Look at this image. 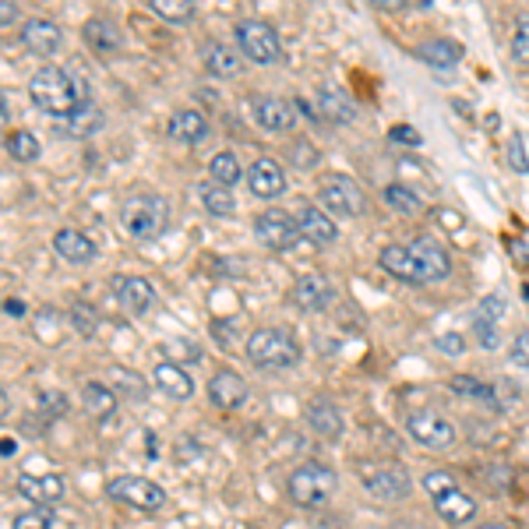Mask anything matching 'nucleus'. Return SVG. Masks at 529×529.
Instances as JSON below:
<instances>
[{
    "label": "nucleus",
    "mask_w": 529,
    "mask_h": 529,
    "mask_svg": "<svg viewBox=\"0 0 529 529\" xmlns=\"http://www.w3.org/2000/svg\"><path fill=\"white\" fill-rule=\"evenodd\" d=\"M29 96L39 110L50 113V117H60V120L71 117L82 103H89L85 92L78 89V78L68 75L64 68H53V64H46V68H39L36 75H32Z\"/></svg>",
    "instance_id": "obj_1"
},
{
    "label": "nucleus",
    "mask_w": 529,
    "mask_h": 529,
    "mask_svg": "<svg viewBox=\"0 0 529 529\" xmlns=\"http://www.w3.org/2000/svg\"><path fill=\"white\" fill-rule=\"evenodd\" d=\"M170 223V205L159 194H131L120 205V226L131 240H156Z\"/></svg>",
    "instance_id": "obj_2"
},
{
    "label": "nucleus",
    "mask_w": 529,
    "mask_h": 529,
    "mask_svg": "<svg viewBox=\"0 0 529 529\" xmlns=\"http://www.w3.org/2000/svg\"><path fill=\"white\" fill-rule=\"evenodd\" d=\"M247 357L265 371H290L300 364V346L283 328H254L247 336Z\"/></svg>",
    "instance_id": "obj_3"
},
{
    "label": "nucleus",
    "mask_w": 529,
    "mask_h": 529,
    "mask_svg": "<svg viewBox=\"0 0 529 529\" xmlns=\"http://www.w3.org/2000/svg\"><path fill=\"white\" fill-rule=\"evenodd\" d=\"M424 487H427V494L434 498V508H438V515L448 522V526H466V522L477 515V501H473L470 494L462 491V487L455 484L448 473H427Z\"/></svg>",
    "instance_id": "obj_4"
},
{
    "label": "nucleus",
    "mask_w": 529,
    "mask_h": 529,
    "mask_svg": "<svg viewBox=\"0 0 529 529\" xmlns=\"http://www.w3.org/2000/svg\"><path fill=\"white\" fill-rule=\"evenodd\" d=\"M336 491V473L321 466V462H304L290 473V498L300 508H318L325 505Z\"/></svg>",
    "instance_id": "obj_5"
},
{
    "label": "nucleus",
    "mask_w": 529,
    "mask_h": 529,
    "mask_svg": "<svg viewBox=\"0 0 529 529\" xmlns=\"http://www.w3.org/2000/svg\"><path fill=\"white\" fill-rule=\"evenodd\" d=\"M237 43L240 53L254 64H279L283 60V43H279V32L269 22H258V18H247L237 25Z\"/></svg>",
    "instance_id": "obj_6"
},
{
    "label": "nucleus",
    "mask_w": 529,
    "mask_h": 529,
    "mask_svg": "<svg viewBox=\"0 0 529 529\" xmlns=\"http://www.w3.org/2000/svg\"><path fill=\"white\" fill-rule=\"evenodd\" d=\"M360 480H364L367 494L381 501H403L410 494V473L399 462H364L360 466Z\"/></svg>",
    "instance_id": "obj_7"
},
{
    "label": "nucleus",
    "mask_w": 529,
    "mask_h": 529,
    "mask_svg": "<svg viewBox=\"0 0 529 529\" xmlns=\"http://www.w3.org/2000/svg\"><path fill=\"white\" fill-rule=\"evenodd\" d=\"M318 198L325 202L328 212H336V216H364L367 209V198L360 191V184L346 173H328L318 187Z\"/></svg>",
    "instance_id": "obj_8"
},
{
    "label": "nucleus",
    "mask_w": 529,
    "mask_h": 529,
    "mask_svg": "<svg viewBox=\"0 0 529 529\" xmlns=\"http://www.w3.org/2000/svg\"><path fill=\"white\" fill-rule=\"evenodd\" d=\"M110 498L120 505L135 508V512H159L166 505V491L149 477H117L110 480Z\"/></svg>",
    "instance_id": "obj_9"
},
{
    "label": "nucleus",
    "mask_w": 529,
    "mask_h": 529,
    "mask_svg": "<svg viewBox=\"0 0 529 529\" xmlns=\"http://www.w3.org/2000/svg\"><path fill=\"white\" fill-rule=\"evenodd\" d=\"M254 237L265 247H272V251H290V247L297 244V237H304V233H300L297 219H293L290 212L269 209L254 219Z\"/></svg>",
    "instance_id": "obj_10"
},
{
    "label": "nucleus",
    "mask_w": 529,
    "mask_h": 529,
    "mask_svg": "<svg viewBox=\"0 0 529 529\" xmlns=\"http://www.w3.org/2000/svg\"><path fill=\"white\" fill-rule=\"evenodd\" d=\"M406 431L427 448H448L455 441L452 420L438 417V413H413V417L406 420Z\"/></svg>",
    "instance_id": "obj_11"
},
{
    "label": "nucleus",
    "mask_w": 529,
    "mask_h": 529,
    "mask_svg": "<svg viewBox=\"0 0 529 529\" xmlns=\"http://www.w3.org/2000/svg\"><path fill=\"white\" fill-rule=\"evenodd\" d=\"M113 293H117L120 307H124L127 314H135V318L149 314L152 304H156V290H152L149 279H142V276H120V279H113Z\"/></svg>",
    "instance_id": "obj_12"
},
{
    "label": "nucleus",
    "mask_w": 529,
    "mask_h": 529,
    "mask_svg": "<svg viewBox=\"0 0 529 529\" xmlns=\"http://www.w3.org/2000/svg\"><path fill=\"white\" fill-rule=\"evenodd\" d=\"M251 113H254V120H258V127H265V131H290V127L297 124L293 103H286V99H279V96H254Z\"/></svg>",
    "instance_id": "obj_13"
},
{
    "label": "nucleus",
    "mask_w": 529,
    "mask_h": 529,
    "mask_svg": "<svg viewBox=\"0 0 529 529\" xmlns=\"http://www.w3.org/2000/svg\"><path fill=\"white\" fill-rule=\"evenodd\" d=\"M381 269L392 272L395 279H406V283L427 286L424 269H420V261H417V254L410 251V244H388V247H381Z\"/></svg>",
    "instance_id": "obj_14"
},
{
    "label": "nucleus",
    "mask_w": 529,
    "mask_h": 529,
    "mask_svg": "<svg viewBox=\"0 0 529 529\" xmlns=\"http://www.w3.org/2000/svg\"><path fill=\"white\" fill-rule=\"evenodd\" d=\"M410 251L417 254L420 269H424L427 286H431V283H441V279H448V272H452V261H448V251L438 244V240L417 237V240H410Z\"/></svg>",
    "instance_id": "obj_15"
},
{
    "label": "nucleus",
    "mask_w": 529,
    "mask_h": 529,
    "mask_svg": "<svg viewBox=\"0 0 529 529\" xmlns=\"http://www.w3.org/2000/svg\"><path fill=\"white\" fill-rule=\"evenodd\" d=\"M247 184H251V191L258 194V198L272 202V198H279V194L286 191V173H283V166H279L276 159L261 156L258 163L247 170Z\"/></svg>",
    "instance_id": "obj_16"
},
{
    "label": "nucleus",
    "mask_w": 529,
    "mask_h": 529,
    "mask_svg": "<svg viewBox=\"0 0 529 529\" xmlns=\"http://www.w3.org/2000/svg\"><path fill=\"white\" fill-rule=\"evenodd\" d=\"M152 381H156V388L166 395V399H177V403H187V399L194 395L191 374H187L180 364H170V360H159V364L152 367Z\"/></svg>",
    "instance_id": "obj_17"
},
{
    "label": "nucleus",
    "mask_w": 529,
    "mask_h": 529,
    "mask_svg": "<svg viewBox=\"0 0 529 529\" xmlns=\"http://www.w3.org/2000/svg\"><path fill=\"white\" fill-rule=\"evenodd\" d=\"M22 43L29 46L32 53H39V57H50V53H57L60 43H64V32H60V25L50 22V18H29L22 29Z\"/></svg>",
    "instance_id": "obj_18"
},
{
    "label": "nucleus",
    "mask_w": 529,
    "mask_h": 529,
    "mask_svg": "<svg viewBox=\"0 0 529 529\" xmlns=\"http://www.w3.org/2000/svg\"><path fill=\"white\" fill-rule=\"evenodd\" d=\"M293 300H297V307L307 314L325 311L328 300H332V283H328L321 272H307V276H300L297 286H293Z\"/></svg>",
    "instance_id": "obj_19"
},
{
    "label": "nucleus",
    "mask_w": 529,
    "mask_h": 529,
    "mask_svg": "<svg viewBox=\"0 0 529 529\" xmlns=\"http://www.w3.org/2000/svg\"><path fill=\"white\" fill-rule=\"evenodd\" d=\"M209 399L219 410H240V406L247 403V381L233 371H219L216 378L209 381Z\"/></svg>",
    "instance_id": "obj_20"
},
{
    "label": "nucleus",
    "mask_w": 529,
    "mask_h": 529,
    "mask_svg": "<svg viewBox=\"0 0 529 529\" xmlns=\"http://www.w3.org/2000/svg\"><path fill=\"white\" fill-rule=\"evenodd\" d=\"M53 247L71 265H89L92 258H99V244L92 237H85L82 230H57L53 233Z\"/></svg>",
    "instance_id": "obj_21"
},
{
    "label": "nucleus",
    "mask_w": 529,
    "mask_h": 529,
    "mask_svg": "<svg viewBox=\"0 0 529 529\" xmlns=\"http://www.w3.org/2000/svg\"><path fill=\"white\" fill-rule=\"evenodd\" d=\"M18 494H25L29 501L46 508V505H53V501L64 498L68 487H64V480H60L57 473H46V477H29V473H22V477H18Z\"/></svg>",
    "instance_id": "obj_22"
},
{
    "label": "nucleus",
    "mask_w": 529,
    "mask_h": 529,
    "mask_svg": "<svg viewBox=\"0 0 529 529\" xmlns=\"http://www.w3.org/2000/svg\"><path fill=\"white\" fill-rule=\"evenodd\" d=\"M297 226L307 240H314V244H332V240L339 237L336 223H332L318 205H307V202L297 205Z\"/></svg>",
    "instance_id": "obj_23"
},
{
    "label": "nucleus",
    "mask_w": 529,
    "mask_h": 529,
    "mask_svg": "<svg viewBox=\"0 0 529 529\" xmlns=\"http://www.w3.org/2000/svg\"><path fill=\"white\" fill-rule=\"evenodd\" d=\"M166 131H170L173 142L194 145V142H202V138L209 135V120H205V113H198V110H180V113H173L170 117Z\"/></svg>",
    "instance_id": "obj_24"
},
{
    "label": "nucleus",
    "mask_w": 529,
    "mask_h": 529,
    "mask_svg": "<svg viewBox=\"0 0 529 529\" xmlns=\"http://www.w3.org/2000/svg\"><path fill=\"white\" fill-rule=\"evenodd\" d=\"M318 117L350 124V120L357 117V106H353V99L346 96L339 85H321L318 89Z\"/></svg>",
    "instance_id": "obj_25"
},
{
    "label": "nucleus",
    "mask_w": 529,
    "mask_h": 529,
    "mask_svg": "<svg viewBox=\"0 0 529 529\" xmlns=\"http://www.w3.org/2000/svg\"><path fill=\"white\" fill-rule=\"evenodd\" d=\"M99 127H103V110H99L96 103H82L71 117L60 120V131L71 138H89V135H96Z\"/></svg>",
    "instance_id": "obj_26"
},
{
    "label": "nucleus",
    "mask_w": 529,
    "mask_h": 529,
    "mask_svg": "<svg viewBox=\"0 0 529 529\" xmlns=\"http://www.w3.org/2000/svg\"><path fill=\"white\" fill-rule=\"evenodd\" d=\"M307 427H311L314 434H321V438H339L343 434V417H339V410L332 403H325V399H314L311 410H307Z\"/></svg>",
    "instance_id": "obj_27"
},
{
    "label": "nucleus",
    "mask_w": 529,
    "mask_h": 529,
    "mask_svg": "<svg viewBox=\"0 0 529 529\" xmlns=\"http://www.w3.org/2000/svg\"><path fill=\"white\" fill-rule=\"evenodd\" d=\"M417 60H424L427 68H455L462 60V46L452 39H431L417 46Z\"/></svg>",
    "instance_id": "obj_28"
},
{
    "label": "nucleus",
    "mask_w": 529,
    "mask_h": 529,
    "mask_svg": "<svg viewBox=\"0 0 529 529\" xmlns=\"http://www.w3.org/2000/svg\"><path fill=\"white\" fill-rule=\"evenodd\" d=\"M205 68L216 78H233L240 71V53L233 50V46L212 43L209 50H205Z\"/></svg>",
    "instance_id": "obj_29"
},
{
    "label": "nucleus",
    "mask_w": 529,
    "mask_h": 529,
    "mask_svg": "<svg viewBox=\"0 0 529 529\" xmlns=\"http://www.w3.org/2000/svg\"><path fill=\"white\" fill-rule=\"evenodd\" d=\"M448 388H452L455 395H462V399H477V403H487V406H494V399H498L494 385L473 378V374H455V378L448 381Z\"/></svg>",
    "instance_id": "obj_30"
},
{
    "label": "nucleus",
    "mask_w": 529,
    "mask_h": 529,
    "mask_svg": "<svg viewBox=\"0 0 529 529\" xmlns=\"http://www.w3.org/2000/svg\"><path fill=\"white\" fill-rule=\"evenodd\" d=\"M85 36H89V43L103 53L120 50V46H124V32H120L113 22H106V18H92V22L85 25Z\"/></svg>",
    "instance_id": "obj_31"
},
{
    "label": "nucleus",
    "mask_w": 529,
    "mask_h": 529,
    "mask_svg": "<svg viewBox=\"0 0 529 529\" xmlns=\"http://www.w3.org/2000/svg\"><path fill=\"white\" fill-rule=\"evenodd\" d=\"M82 399H85V410H89L92 417H110L113 406H117V395L106 385H99V381H89V385L82 388Z\"/></svg>",
    "instance_id": "obj_32"
},
{
    "label": "nucleus",
    "mask_w": 529,
    "mask_h": 529,
    "mask_svg": "<svg viewBox=\"0 0 529 529\" xmlns=\"http://www.w3.org/2000/svg\"><path fill=\"white\" fill-rule=\"evenodd\" d=\"M209 173H212V184H219V187H233L240 177H244L240 159L233 156V152H219V156H212Z\"/></svg>",
    "instance_id": "obj_33"
},
{
    "label": "nucleus",
    "mask_w": 529,
    "mask_h": 529,
    "mask_svg": "<svg viewBox=\"0 0 529 529\" xmlns=\"http://www.w3.org/2000/svg\"><path fill=\"white\" fill-rule=\"evenodd\" d=\"M202 205L212 212V216H233V212H237V202H233L230 187H219V184L202 187Z\"/></svg>",
    "instance_id": "obj_34"
},
{
    "label": "nucleus",
    "mask_w": 529,
    "mask_h": 529,
    "mask_svg": "<svg viewBox=\"0 0 529 529\" xmlns=\"http://www.w3.org/2000/svg\"><path fill=\"white\" fill-rule=\"evenodd\" d=\"M8 156L18 163H36L39 159V138L32 131H15L8 135Z\"/></svg>",
    "instance_id": "obj_35"
},
{
    "label": "nucleus",
    "mask_w": 529,
    "mask_h": 529,
    "mask_svg": "<svg viewBox=\"0 0 529 529\" xmlns=\"http://www.w3.org/2000/svg\"><path fill=\"white\" fill-rule=\"evenodd\" d=\"M385 202L392 205L395 212H403V216H417V212H420L417 194H413L410 187H403V184H392V187H385Z\"/></svg>",
    "instance_id": "obj_36"
},
{
    "label": "nucleus",
    "mask_w": 529,
    "mask_h": 529,
    "mask_svg": "<svg viewBox=\"0 0 529 529\" xmlns=\"http://www.w3.org/2000/svg\"><path fill=\"white\" fill-rule=\"evenodd\" d=\"M149 8L166 22H187L194 15V4H187V0H152Z\"/></svg>",
    "instance_id": "obj_37"
},
{
    "label": "nucleus",
    "mask_w": 529,
    "mask_h": 529,
    "mask_svg": "<svg viewBox=\"0 0 529 529\" xmlns=\"http://www.w3.org/2000/svg\"><path fill=\"white\" fill-rule=\"evenodd\" d=\"M163 353L170 364H180L184 367V360H198L202 357V350L191 343V339H170V343H163Z\"/></svg>",
    "instance_id": "obj_38"
},
{
    "label": "nucleus",
    "mask_w": 529,
    "mask_h": 529,
    "mask_svg": "<svg viewBox=\"0 0 529 529\" xmlns=\"http://www.w3.org/2000/svg\"><path fill=\"white\" fill-rule=\"evenodd\" d=\"M512 57L519 60V64H529V15H519V18H515Z\"/></svg>",
    "instance_id": "obj_39"
},
{
    "label": "nucleus",
    "mask_w": 529,
    "mask_h": 529,
    "mask_svg": "<svg viewBox=\"0 0 529 529\" xmlns=\"http://www.w3.org/2000/svg\"><path fill=\"white\" fill-rule=\"evenodd\" d=\"M505 156H508V166H512L515 173H522V177H526V173H529V156H526V142H522V135L508 138Z\"/></svg>",
    "instance_id": "obj_40"
},
{
    "label": "nucleus",
    "mask_w": 529,
    "mask_h": 529,
    "mask_svg": "<svg viewBox=\"0 0 529 529\" xmlns=\"http://www.w3.org/2000/svg\"><path fill=\"white\" fill-rule=\"evenodd\" d=\"M212 336H219L223 339V350H233V346L240 343V321L237 318H230V321H212Z\"/></svg>",
    "instance_id": "obj_41"
},
{
    "label": "nucleus",
    "mask_w": 529,
    "mask_h": 529,
    "mask_svg": "<svg viewBox=\"0 0 529 529\" xmlns=\"http://www.w3.org/2000/svg\"><path fill=\"white\" fill-rule=\"evenodd\" d=\"M50 512L46 508H36V512H22L15 515V522H11V529H50Z\"/></svg>",
    "instance_id": "obj_42"
},
{
    "label": "nucleus",
    "mask_w": 529,
    "mask_h": 529,
    "mask_svg": "<svg viewBox=\"0 0 529 529\" xmlns=\"http://www.w3.org/2000/svg\"><path fill=\"white\" fill-rule=\"evenodd\" d=\"M388 142L410 145V149H417V145H420V131H417V127H410V124H395L392 131H388Z\"/></svg>",
    "instance_id": "obj_43"
},
{
    "label": "nucleus",
    "mask_w": 529,
    "mask_h": 529,
    "mask_svg": "<svg viewBox=\"0 0 529 529\" xmlns=\"http://www.w3.org/2000/svg\"><path fill=\"white\" fill-rule=\"evenodd\" d=\"M505 314V297H484L477 307V318L491 321V325H498V318Z\"/></svg>",
    "instance_id": "obj_44"
},
{
    "label": "nucleus",
    "mask_w": 529,
    "mask_h": 529,
    "mask_svg": "<svg viewBox=\"0 0 529 529\" xmlns=\"http://www.w3.org/2000/svg\"><path fill=\"white\" fill-rule=\"evenodd\" d=\"M473 332H477V339H480L484 350H494V346H498V325H491V321L473 318Z\"/></svg>",
    "instance_id": "obj_45"
},
{
    "label": "nucleus",
    "mask_w": 529,
    "mask_h": 529,
    "mask_svg": "<svg viewBox=\"0 0 529 529\" xmlns=\"http://www.w3.org/2000/svg\"><path fill=\"white\" fill-rule=\"evenodd\" d=\"M508 360H512L515 367H529V336H526V332H519V336L512 339V350H508Z\"/></svg>",
    "instance_id": "obj_46"
},
{
    "label": "nucleus",
    "mask_w": 529,
    "mask_h": 529,
    "mask_svg": "<svg viewBox=\"0 0 529 529\" xmlns=\"http://www.w3.org/2000/svg\"><path fill=\"white\" fill-rule=\"evenodd\" d=\"M438 350L448 353V357H459V353L466 350V339H462L459 332H445V336H438Z\"/></svg>",
    "instance_id": "obj_47"
},
{
    "label": "nucleus",
    "mask_w": 529,
    "mask_h": 529,
    "mask_svg": "<svg viewBox=\"0 0 529 529\" xmlns=\"http://www.w3.org/2000/svg\"><path fill=\"white\" fill-rule=\"evenodd\" d=\"M290 159H293L297 166H314V163H318V152L311 149V142H297V145L290 149Z\"/></svg>",
    "instance_id": "obj_48"
},
{
    "label": "nucleus",
    "mask_w": 529,
    "mask_h": 529,
    "mask_svg": "<svg viewBox=\"0 0 529 529\" xmlns=\"http://www.w3.org/2000/svg\"><path fill=\"white\" fill-rule=\"evenodd\" d=\"M4 311H8V318H25V304H22V300H4Z\"/></svg>",
    "instance_id": "obj_49"
},
{
    "label": "nucleus",
    "mask_w": 529,
    "mask_h": 529,
    "mask_svg": "<svg viewBox=\"0 0 529 529\" xmlns=\"http://www.w3.org/2000/svg\"><path fill=\"white\" fill-rule=\"evenodd\" d=\"M15 18H18V8H15V4H0V22L11 25Z\"/></svg>",
    "instance_id": "obj_50"
},
{
    "label": "nucleus",
    "mask_w": 529,
    "mask_h": 529,
    "mask_svg": "<svg viewBox=\"0 0 529 529\" xmlns=\"http://www.w3.org/2000/svg\"><path fill=\"white\" fill-rule=\"evenodd\" d=\"M477 529H515V526H508V522H484V526H477Z\"/></svg>",
    "instance_id": "obj_51"
},
{
    "label": "nucleus",
    "mask_w": 529,
    "mask_h": 529,
    "mask_svg": "<svg viewBox=\"0 0 529 529\" xmlns=\"http://www.w3.org/2000/svg\"><path fill=\"white\" fill-rule=\"evenodd\" d=\"M11 455H15V441L4 438V459H11Z\"/></svg>",
    "instance_id": "obj_52"
},
{
    "label": "nucleus",
    "mask_w": 529,
    "mask_h": 529,
    "mask_svg": "<svg viewBox=\"0 0 529 529\" xmlns=\"http://www.w3.org/2000/svg\"><path fill=\"white\" fill-rule=\"evenodd\" d=\"M526 300H529V286H526Z\"/></svg>",
    "instance_id": "obj_53"
}]
</instances>
